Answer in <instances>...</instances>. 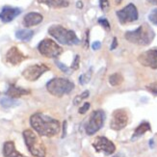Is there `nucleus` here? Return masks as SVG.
Instances as JSON below:
<instances>
[{
  "label": "nucleus",
  "instance_id": "a211bd4d",
  "mask_svg": "<svg viewBox=\"0 0 157 157\" xmlns=\"http://www.w3.org/2000/svg\"><path fill=\"white\" fill-rule=\"evenodd\" d=\"M3 155L5 157H27L21 153H19L17 149L13 142L8 141L3 146Z\"/></svg>",
  "mask_w": 157,
  "mask_h": 157
},
{
  "label": "nucleus",
  "instance_id": "39448f33",
  "mask_svg": "<svg viewBox=\"0 0 157 157\" xmlns=\"http://www.w3.org/2000/svg\"><path fill=\"white\" fill-rule=\"evenodd\" d=\"M74 89V84L67 78L57 77L47 82L46 90L50 94L56 98H62L63 95L70 94Z\"/></svg>",
  "mask_w": 157,
  "mask_h": 157
},
{
  "label": "nucleus",
  "instance_id": "bb28decb",
  "mask_svg": "<svg viewBox=\"0 0 157 157\" xmlns=\"http://www.w3.org/2000/svg\"><path fill=\"white\" fill-rule=\"evenodd\" d=\"M99 6L100 9L103 12H108L110 9V3H109V0H99Z\"/></svg>",
  "mask_w": 157,
  "mask_h": 157
},
{
  "label": "nucleus",
  "instance_id": "aec40b11",
  "mask_svg": "<svg viewBox=\"0 0 157 157\" xmlns=\"http://www.w3.org/2000/svg\"><path fill=\"white\" fill-rule=\"evenodd\" d=\"M151 124H149L147 121H143L142 124H141L137 128L135 129L134 134H133V136H132V139L141 137V136H142V135H144L146 132L151 131Z\"/></svg>",
  "mask_w": 157,
  "mask_h": 157
},
{
  "label": "nucleus",
  "instance_id": "ddd939ff",
  "mask_svg": "<svg viewBox=\"0 0 157 157\" xmlns=\"http://www.w3.org/2000/svg\"><path fill=\"white\" fill-rule=\"evenodd\" d=\"M27 57L26 55L20 51L17 46H13L7 51L5 59L7 61V63H9L12 66H17L20 63H22L24 60H26Z\"/></svg>",
  "mask_w": 157,
  "mask_h": 157
},
{
  "label": "nucleus",
  "instance_id": "6e6552de",
  "mask_svg": "<svg viewBox=\"0 0 157 157\" xmlns=\"http://www.w3.org/2000/svg\"><path fill=\"white\" fill-rule=\"evenodd\" d=\"M116 15H117L121 24H127V23L134 22L139 17L138 10L133 3H129L124 8L117 11Z\"/></svg>",
  "mask_w": 157,
  "mask_h": 157
},
{
  "label": "nucleus",
  "instance_id": "7ed1b4c3",
  "mask_svg": "<svg viewBox=\"0 0 157 157\" xmlns=\"http://www.w3.org/2000/svg\"><path fill=\"white\" fill-rule=\"evenodd\" d=\"M48 34L54 38L58 43L66 45H77L80 40L72 30L65 28L62 25H52L48 28Z\"/></svg>",
  "mask_w": 157,
  "mask_h": 157
},
{
  "label": "nucleus",
  "instance_id": "20e7f679",
  "mask_svg": "<svg viewBox=\"0 0 157 157\" xmlns=\"http://www.w3.org/2000/svg\"><path fill=\"white\" fill-rule=\"evenodd\" d=\"M26 147L30 153L35 157H45L46 148L43 141L31 129H26L22 133Z\"/></svg>",
  "mask_w": 157,
  "mask_h": 157
},
{
  "label": "nucleus",
  "instance_id": "2f4dec72",
  "mask_svg": "<svg viewBox=\"0 0 157 157\" xmlns=\"http://www.w3.org/2000/svg\"><path fill=\"white\" fill-rule=\"evenodd\" d=\"M117 46H118V40L116 37L113 38V42H112V44H111V47H110V49L111 50H114L117 48Z\"/></svg>",
  "mask_w": 157,
  "mask_h": 157
},
{
  "label": "nucleus",
  "instance_id": "c85d7f7f",
  "mask_svg": "<svg viewBox=\"0 0 157 157\" xmlns=\"http://www.w3.org/2000/svg\"><path fill=\"white\" fill-rule=\"evenodd\" d=\"M79 63H80V56L76 55L75 57H74V60H73V62L71 64V69L74 70V71L78 70L79 69Z\"/></svg>",
  "mask_w": 157,
  "mask_h": 157
},
{
  "label": "nucleus",
  "instance_id": "e433bc0d",
  "mask_svg": "<svg viewBox=\"0 0 157 157\" xmlns=\"http://www.w3.org/2000/svg\"><path fill=\"white\" fill-rule=\"evenodd\" d=\"M121 1H122V0H115V2H116V4H117V5L121 4Z\"/></svg>",
  "mask_w": 157,
  "mask_h": 157
},
{
  "label": "nucleus",
  "instance_id": "b1692460",
  "mask_svg": "<svg viewBox=\"0 0 157 157\" xmlns=\"http://www.w3.org/2000/svg\"><path fill=\"white\" fill-rule=\"evenodd\" d=\"M0 103L2 104V106L4 107H11V106H13L15 104H17L16 101H13V98H4L0 100Z\"/></svg>",
  "mask_w": 157,
  "mask_h": 157
},
{
  "label": "nucleus",
  "instance_id": "412c9836",
  "mask_svg": "<svg viewBox=\"0 0 157 157\" xmlns=\"http://www.w3.org/2000/svg\"><path fill=\"white\" fill-rule=\"evenodd\" d=\"M122 82H124V77H122L121 73H114L109 77V83H110L111 86H119Z\"/></svg>",
  "mask_w": 157,
  "mask_h": 157
},
{
  "label": "nucleus",
  "instance_id": "dca6fc26",
  "mask_svg": "<svg viewBox=\"0 0 157 157\" xmlns=\"http://www.w3.org/2000/svg\"><path fill=\"white\" fill-rule=\"evenodd\" d=\"M31 92L28 89H24V88H20L16 85H11L8 89V91L6 92V95H8L10 98H21L23 95L29 94Z\"/></svg>",
  "mask_w": 157,
  "mask_h": 157
},
{
  "label": "nucleus",
  "instance_id": "4468645a",
  "mask_svg": "<svg viewBox=\"0 0 157 157\" xmlns=\"http://www.w3.org/2000/svg\"><path fill=\"white\" fill-rule=\"evenodd\" d=\"M21 12V9L17 8V7L4 6L0 12V20L4 23H9L18 17Z\"/></svg>",
  "mask_w": 157,
  "mask_h": 157
},
{
  "label": "nucleus",
  "instance_id": "cd10ccee",
  "mask_svg": "<svg viewBox=\"0 0 157 157\" xmlns=\"http://www.w3.org/2000/svg\"><path fill=\"white\" fill-rule=\"evenodd\" d=\"M146 88L151 93H152V94L157 95V83H156V82H153V83H151V84L147 85Z\"/></svg>",
  "mask_w": 157,
  "mask_h": 157
},
{
  "label": "nucleus",
  "instance_id": "423d86ee",
  "mask_svg": "<svg viewBox=\"0 0 157 157\" xmlns=\"http://www.w3.org/2000/svg\"><path fill=\"white\" fill-rule=\"evenodd\" d=\"M38 50L46 58H57L63 53V48L51 39H44L38 45Z\"/></svg>",
  "mask_w": 157,
  "mask_h": 157
},
{
  "label": "nucleus",
  "instance_id": "72a5a7b5",
  "mask_svg": "<svg viewBox=\"0 0 157 157\" xmlns=\"http://www.w3.org/2000/svg\"><path fill=\"white\" fill-rule=\"evenodd\" d=\"M88 40H89V30L86 31V44H85V48H87L88 47V44H89V42H88Z\"/></svg>",
  "mask_w": 157,
  "mask_h": 157
},
{
  "label": "nucleus",
  "instance_id": "f257e3e1",
  "mask_svg": "<svg viewBox=\"0 0 157 157\" xmlns=\"http://www.w3.org/2000/svg\"><path fill=\"white\" fill-rule=\"evenodd\" d=\"M30 124L40 136H44V137H53L57 135L61 128L58 120L40 112L31 116Z\"/></svg>",
  "mask_w": 157,
  "mask_h": 157
},
{
  "label": "nucleus",
  "instance_id": "a878e982",
  "mask_svg": "<svg viewBox=\"0 0 157 157\" xmlns=\"http://www.w3.org/2000/svg\"><path fill=\"white\" fill-rule=\"evenodd\" d=\"M98 22L103 27V28L105 29V30H107V31H110V29H111V26H110V23H109V21L106 19V18H103V17H100V18H98Z\"/></svg>",
  "mask_w": 157,
  "mask_h": 157
},
{
  "label": "nucleus",
  "instance_id": "4be33fe9",
  "mask_svg": "<svg viewBox=\"0 0 157 157\" xmlns=\"http://www.w3.org/2000/svg\"><path fill=\"white\" fill-rule=\"evenodd\" d=\"M89 94H90V93H89V91H85V92L82 93L81 94L77 95L76 98H74V100H73V104H75V105H78V104H80L82 100L85 99V98H89Z\"/></svg>",
  "mask_w": 157,
  "mask_h": 157
},
{
  "label": "nucleus",
  "instance_id": "4c0bfd02",
  "mask_svg": "<svg viewBox=\"0 0 157 157\" xmlns=\"http://www.w3.org/2000/svg\"><path fill=\"white\" fill-rule=\"evenodd\" d=\"M113 157H124V156H122V154L119 153V154H116V155H114Z\"/></svg>",
  "mask_w": 157,
  "mask_h": 157
},
{
  "label": "nucleus",
  "instance_id": "393cba45",
  "mask_svg": "<svg viewBox=\"0 0 157 157\" xmlns=\"http://www.w3.org/2000/svg\"><path fill=\"white\" fill-rule=\"evenodd\" d=\"M148 20L151 21L152 24L157 26V8L153 9L148 15Z\"/></svg>",
  "mask_w": 157,
  "mask_h": 157
},
{
  "label": "nucleus",
  "instance_id": "473e14b6",
  "mask_svg": "<svg viewBox=\"0 0 157 157\" xmlns=\"http://www.w3.org/2000/svg\"><path fill=\"white\" fill-rule=\"evenodd\" d=\"M101 47V43L100 42H94L93 44H92V48L94 49V50H98V49H99Z\"/></svg>",
  "mask_w": 157,
  "mask_h": 157
},
{
  "label": "nucleus",
  "instance_id": "f3484780",
  "mask_svg": "<svg viewBox=\"0 0 157 157\" xmlns=\"http://www.w3.org/2000/svg\"><path fill=\"white\" fill-rule=\"evenodd\" d=\"M38 3L44 4L52 9H62L70 6V0H37Z\"/></svg>",
  "mask_w": 157,
  "mask_h": 157
},
{
  "label": "nucleus",
  "instance_id": "f704fd0d",
  "mask_svg": "<svg viewBox=\"0 0 157 157\" xmlns=\"http://www.w3.org/2000/svg\"><path fill=\"white\" fill-rule=\"evenodd\" d=\"M76 6H77V8L81 9V8H83V3H82L81 1H78L77 4H76Z\"/></svg>",
  "mask_w": 157,
  "mask_h": 157
},
{
  "label": "nucleus",
  "instance_id": "f03ea898",
  "mask_svg": "<svg viewBox=\"0 0 157 157\" xmlns=\"http://www.w3.org/2000/svg\"><path fill=\"white\" fill-rule=\"evenodd\" d=\"M124 38L131 44L146 46L152 43L155 38V32L147 23H143L137 29L127 31L124 34Z\"/></svg>",
  "mask_w": 157,
  "mask_h": 157
},
{
  "label": "nucleus",
  "instance_id": "f8f14e48",
  "mask_svg": "<svg viewBox=\"0 0 157 157\" xmlns=\"http://www.w3.org/2000/svg\"><path fill=\"white\" fill-rule=\"evenodd\" d=\"M138 62L144 67L157 70V48L144 51L138 56Z\"/></svg>",
  "mask_w": 157,
  "mask_h": 157
},
{
  "label": "nucleus",
  "instance_id": "1a4fd4ad",
  "mask_svg": "<svg viewBox=\"0 0 157 157\" xmlns=\"http://www.w3.org/2000/svg\"><path fill=\"white\" fill-rule=\"evenodd\" d=\"M50 67L45 64H36L27 67L22 71V76L27 81L34 82L38 80L43 74L46 71H48Z\"/></svg>",
  "mask_w": 157,
  "mask_h": 157
},
{
  "label": "nucleus",
  "instance_id": "0eeeda50",
  "mask_svg": "<svg viewBox=\"0 0 157 157\" xmlns=\"http://www.w3.org/2000/svg\"><path fill=\"white\" fill-rule=\"evenodd\" d=\"M104 120H105V114L103 111L102 110L94 111L91 114L87 124L85 126L86 133L90 136L95 134L102 126H103Z\"/></svg>",
  "mask_w": 157,
  "mask_h": 157
},
{
  "label": "nucleus",
  "instance_id": "2eb2a0df",
  "mask_svg": "<svg viewBox=\"0 0 157 157\" xmlns=\"http://www.w3.org/2000/svg\"><path fill=\"white\" fill-rule=\"evenodd\" d=\"M44 17L40 15V13L37 12H30L26 13L23 17V25L26 28H30V27L36 26L43 21Z\"/></svg>",
  "mask_w": 157,
  "mask_h": 157
},
{
  "label": "nucleus",
  "instance_id": "c756f323",
  "mask_svg": "<svg viewBox=\"0 0 157 157\" xmlns=\"http://www.w3.org/2000/svg\"><path fill=\"white\" fill-rule=\"evenodd\" d=\"M90 105H91V104H90V103H88V102H86L85 104L82 105V107L79 109V111H78L79 114H81V115H82V114H85V113L89 110V109H90Z\"/></svg>",
  "mask_w": 157,
  "mask_h": 157
},
{
  "label": "nucleus",
  "instance_id": "7c9ffc66",
  "mask_svg": "<svg viewBox=\"0 0 157 157\" xmlns=\"http://www.w3.org/2000/svg\"><path fill=\"white\" fill-rule=\"evenodd\" d=\"M56 65L58 66V67L61 70V71H63L64 72H70V70H69V67H67L66 65L62 64L61 62H58V61H56Z\"/></svg>",
  "mask_w": 157,
  "mask_h": 157
},
{
  "label": "nucleus",
  "instance_id": "6ab92c4d",
  "mask_svg": "<svg viewBox=\"0 0 157 157\" xmlns=\"http://www.w3.org/2000/svg\"><path fill=\"white\" fill-rule=\"evenodd\" d=\"M34 36V31L30 29H20L16 32V38L22 42H29Z\"/></svg>",
  "mask_w": 157,
  "mask_h": 157
},
{
  "label": "nucleus",
  "instance_id": "5701e85b",
  "mask_svg": "<svg viewBox=\"0 0 157 157\" xmlns=\"http://www.w3.org/2000/svg\"><path fill=\"white\" fill-rule=\"evenodd\" d=\"M92 77V71H89L88 72L84 73V74H82V75L79 77V82H80V84H86L88 83L89 81H90Z\"/></svg>",
  "mask_w": 157,
  "mask_h": 157
},
{
  "label": "nucleus",
  "instance_id": "c9c22d12",
  "mask_svg": "<svg viewBox=\"0 0 157 157\" xmlns=\"http://www.w3.org/2000/svg\"><path fill=\"white\" fill-rule=\"evenodd\" d=\"M149 2H151L152 4H155V5H157V0H148Z\"/></svg>",
  "mask_w": 157,
  "mask_h": 157
},
{
  "label": "nucleus",
  "instance_id": "9b49d317",
  "mask_svg": "<svg viewBox=\"0 0 157 157\" xmlns=\"http://www.w3.org/2000/svg\"><path fill=\"white\" fill-rule=\"evenodd\" d=\"M128 124V115L124 109H118L112 114L110 127L113 130L120 131L124 129Z\"/></svg>",
  "mask_w": 157,
  "mask_h": 157
},
{
  "label": "nucleus",
  "instance_id": "9d476101",
  "mask_svg": "<svg viewBox=\"0 0 157 157\" xmlns=\"http://www.w3.org/2000/svg\"><path fill=\"white\" fill-rule=\"evenodd\" d=\"M93 147L97 152H102L105 155H111L116 151L115 144L108 138L103 136H98L93 142Z\"/></svg>",
  "mask_w": 157,
  "mask_h": 157
}]
</instances>
